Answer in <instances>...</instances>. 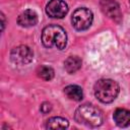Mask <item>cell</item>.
<instances>
[{"mask_svg":"<svg viewBox=\"0 0 130 130\" xmlns=\"http://www.w3.org/2000/svg\"><path fill=\"white\" fill-rule=\"evenodd\" d=\"M51 109H52V106L50 103H44L41 106V112L43 114H48L51 111Z\"/></svg>","mask_w":130,"mask_h":130,"instance_id":"5bb4252c","label":"cell"},{"mask_svg":"<svg viewBox=\"0 0 130 130\" xmlns=\"http://www.w3.org/2000/svg\"><path fill=\"white\" fill-rule=\"evenodd\" d=\"M94 95L95 98L104 103H112L119 93V85L116 81L112 79H100L94 84Z\"/></svg>","mask_w":130,"mask_h":130,"instance_id":"3957f363","label":"cell"},{"mask_svg":"<svg viewBox=\"0 0 130 130\" xmlns=\"http://www.w3.org/2000/svg\"><path fill=\"white\" fill-rule=\"evenodd\" d=\"M113 118L119 127H127L130 124V112L126 109H117L114 112Z\"/></svg>","mask_w":130,"mask_h":130,"instance_id":"9c48e42d","label":"cell"},{"mask_svg":"<svg viewBox=\"0 0 130 130\" xmlns=\"http://www.w3.org/2000/svg\"><path fill=\"white\" fill-rule=\"evenodd\" d=\"M17 23L23 27L34 26L38 23V14L31 9H26L18 15Z\"/></svg>","mask_w":130,"mask_h":130,"instance_id":"ba28073f","label":"cell"},{"mask_svg":"<svg viewBox=\"0 0 130 130\" xmlns=\"http://www.w3.org/2000/svg\"><path fill=\"white\" fill-rule=\"evenodd\" d=\"M101 7H102V10L104 11V13L108 17H110L116 21H120V19L122 17L120 7L114 0H103L101 2Z\"/></svg>","mask_w":130,"mask_h":130,"instance_id":"52a82bcc","label":"cell"},{"mask_svg":"<svg viewBox=\"0 0 130 130\" xmlns=\"http://www.w3.org/2000/svg\"><path fill=\"white\" fill-rule=\"evenodd\" d=\"M1 19H2V30L4 29V25H5V20H4V15L1 13Z\"/></svg>","mask_w":130,"mask_h":130,"instance_id":"9a60e30c","label":"cell"},{"mask_svg":"<svg viewBox=\"0 0 130 130\" xmlns=\"http://www.w3.org/2000/svg\"><path fill=\"white\" fill-rule=\"evenodd\" d=\"M37 73L40 78H42L43 80H46V81H49L54 77V70L51 67L46 66V65L40 66L37 70Z\"/></svg>","mask_w":130,"mask_h":130,"instance_id":"4fadbf2b","label":"cell"},{"mask_svg":"<svg viewBox=\"0 0 130 130\" xmlns=\"http://www.w3.org/2000/svg\"><path fill=\"white\" fill-rule=\"evenodd\" d=\"M69 123L66 119L62 117H52L47 121V129H66Z\"/></svg>","mask_w":130,"mask_h":130,"instance_id":"7c38bea8","label":"cell"},{"mask_svg":"<svg viewBox=\"0 0 130 130\" xmlns=\"http://www.w3.org/2000/svg\"><path fill=\"white\" fill-rule=\"evenodd\" d=\"M128 2H129V4H130V0H128Z\"/></svg>","mask_w":130,"mask_h":130,"instance_id":"2e32d148","label":"cell"},{"mask_svg":"<svg viewBox=\"0 0 130 130\" xmlns=\"http://www.w3.org/2000/svg\"><path fill=\"white\" fill-rule=\"evenodd\" d=\"M34 53L27 46L20 45L15 47L10 52V59L16 65H26L32 61Z\"/></svg>","mask_w":130,"mask_h":130,"instance_id":"5b68a950","label":"cell"},{"mask_svg":"<svg viewBox=\"0 0 130 130\" xmlns=\"http://www.w3.org/2000/svg\"><path fill=\"white\" fill-rule=\"evenodd\" d=\"M64 93L65 95L72 101H81L83 98V91L82 88L78 85H67L64 88Z\"/></svg>","mask_w":130,"mask_h":130,"instance_id":"8fae6325","label":"cell"},{"mask_svg":"<svg viewBox=\"0 0 130 130\" xmlns=\"http://www.w3.org/2000/svg\"><path fill=\"white\" fill-rule=\"evenodd\" d=\"M92 20H93L92 12L86 7L77 8L73 12L72 17H71L72 25L77 30H85V29H87L91 25Z\"/></svg>","mask_w":130,"mask_h":130,"instance_id":"277c9868","label":"cell"},{"mask_svg":"<svg viewBox=\"0 0 130 130\" xmlns=\"http://www.w3.org/2000/svg\"><path fill=\"white\" fill-rule=\"evenodd\" d=\"M46 12L50 17L62 18L68 12V5L63 0H50L46 6Z\"/></svg>","mask_w":130,"mask_h":130,"instance_id":"8992f818","label":"cell"},{"mask_svg":"<svg viewBox=\"0 0 130 130\" xmlns=\"http://www.w3.org/2000/svg\"><path fill=\"white\" fill-rule=\"evenodd\" d=\"M74 119L79 124L88 127H98L103 123V114L101 110L92 105H82L76 109Z\"/></svg>","mask_w":130,"mask_h":130,"instance_id":"7a4b0ae2","label":"cell"},{"mask_svg":"<svg viewBox=\"0 0 130 130\" xmlns=\"http://www.w3.org/2000/svg\"><path fill=\"white\" fill-rule=\"evenodd\" d=\"M81 64H82V61H81V59L79 57H77V56H70V57H68L65 60L64 67H65V70L69 74H72V73H75L77 70L80 69Z\"/></svg>","mask_w":130,"mask_h":130,"instance_id":"30bf717a","label":"cell"},{"mask_svg":"<svg viewBox=\"0 0 130 130\" xmlns=\"http://www.w3.org/2000/svg\"><path fill=\"white\" fill-rule=\"evenodd\" d=\"M42 43L47 48L63 50L67 45V36L63 27L57 24H50L42 31Z\"/></svg>","mask_w":130,"mask_h":130,"instance_id":"6da1fadb","label":"cell"}]
</instances>
